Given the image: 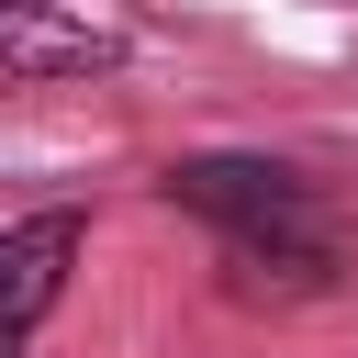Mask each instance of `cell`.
Instances as JSON below:
<instances>
[{
  "label": "cell",
  "instance_id": "obj_1",
  "mask_svg": "<svg viewBox=\"0 0 358 358\" xmlns=\"http://www.w3.org/2000/svg\"><path fill=\"white\" fill-rule=\"evenodd\" d=\"M168 201L201 213L235 257V280L257 291H324L336 280V213L313 179L268 168V157H179L168 168Z\"/></svg>",
  "mask_w": 358,
  "mask_h": 358
},
{
  "label": "cell",
  "instance_id": "obj_2",
  "mask_svg": "<svg viewBox=\"0 0 358 358\" xmlns=\"http://www.w3.org/2000/svg\"><path fill=\"white\" fill-rule=\"evenodd\" d=\"M78 246H90V224H78V213H34V224H11V235H0V358L56 313V291H67Z\"/></svg>",
  "mask_w": 358,
  "mask_h": 358
},
{
  "label": "cell",
  "instance_id": "obj_3",
  "mask_svg": "<svg viewBox=\"0 0 358 358\" xmlns=\"http://www.w3.org/2000/svg\"><path fill=\"white\" fill-rule=\"evenodd\" d=\"M123 45L90 34L78 11H45V0H0V90H56V78H101Z\"/></svg>",
  "mask_w": 358,
  "mask_h": 358
}]
</instances>
